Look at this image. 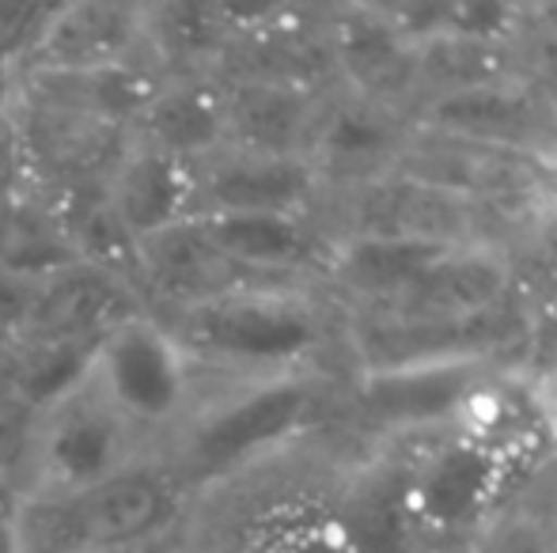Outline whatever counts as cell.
<instances>
[{
    "instance_id": "1",
    "label": "cell",
    "mask_w": 557,
    "mask_h": 553,
    "mask_svg": "<svg viewBox=\"0 0 557 553\" xmlns=\"http://www.w3.org/2000/svg\"><path fill=\"white\" fill-rule=\"evenodd\" d=\"M163 318L201 376L227 384L323 372V356L342 341L345 318L315 285H235Z\"/></svg>"
},
{
    "instance_id": "2",
    "label": "cell",
    "mask_w": 557,
    "mask_h": 553,
    "mask_svg": "<svg viewBox=\"0 0 557 553\" xmlns=\"http://www.w3.org/2000/svg\"><path fill=\"white\" fill-rule=\"evenodd\" d=\"M186 481L168 455L125 470L122 478L81 497H15L8 519L12 553L148 550L183 519Z\"/></svg>"
},
{
    "instance_id": "3",
    "label": "cell",
    "mask_w": 557,
    "mask_h": 553,
    "mask_svg": "<svg viewBox=\"0 0 557 553\" xmlns=\"http://www.w3.org/2000/svg\"><path fill=\"white\" fill-rule=\"evenodd\" d=\"M331 394L326 372H293V376L227 384L221 399H206L198 414L175 436L171 470L194 486L258 466L296 443L323 410Z\"/></svg>"
},
{
    "instance_id": "4",
    "label": "cell",
    "mask_w": 557,
    "mask_h": 553,
    "mask_svg": "<svg viewBox=\"0 0 557 553\" xmlns=\"http://www.w3.org/2000/svg\"><path fill=\"white\" fill-rule=\"evenodd\" d=\"M148 458H156V443H148L81 372L30 410L15 497H81Z\"/></svg>"
},
{
    "instance_id": "5",
    "label": "cell",
    "mask_w": 557,
    "mask_h": 553,
    "mask_svg": "<svg viewBox=\"0 0 557 553\" xmlns=\"http://www.w3.org/2000/svg\"><path fill=\"white\" fill-rule=\"evenodd\" d=\"M84 376L148 443L175 440L206 402V376L148 307L107 326L88 349Z\"/></svg>"
},
{
    "instance_id": "6",
    "label": "cell",
    "mask_w": 557,
    "mask_h": 553,
    "mask_svg": "<svg viewBox=\"0 0 557 553\" xmlns=\"http://www.w3.org/2000/svg\"><path fill=\"white\" fill-rule=\"evenodd\" d=\"M410 443L413 455L398 463L421 539H467L490 531L500 519V504L523 458L462 428H447Z\"/></svg>"
},
{
    "instance_id": "7",
    "label": "cell",
    "mask_w": 557,
    "mask_h": 553,
    "mask_svg": "<svg viewBox=\"0 0 557 553\" xmlns=\"http://www.w3.org/2000/svg\"><path fill=\"white\" fill-rule=\"evenodd\" d=\"M500 353H455L413 356L349 376V414L383 440H421V436L455 428L493 376L512 368Z\"/></svg>"
},
{
    "instance_id": "8",
    "label": "cell",
    "mask_w": 557,
    "mask_h": 553,
    "mask_svg": "<svg viewBox=\"0 0 557 553\" xmlns=\"http://www.w3.org/2000/svg\"><path fill=\"white\" fill-rule=\"evenodd\" d=\"M114 68H148L145 4L81 0L38 8L12 50L15 76H84Z\"/></svg>"
},
{
    "instance_id": "9",
    "label": "cell",
    "mask_w": 557,
    "mask_h": 553,
    "mask_svg": "<svg viewBox=\"0 0 557 553\" xmlns=\"http://www.w3.org/2000/svg\"><path fill=\"white\" fill-rule=\"evenodd\" d=\"M410 140L398 106L342 88L319 96L304 155L319 171L331 198L395 175Z\"/></svg>"
},
{
    "instance_id": "10",
    "label": "cell",
    "mask_w": 557,
    "mask_h": 553,
    "mask_svg": "<svg viewBox=\"0 0 557 553\" xmlns=\"http://www.w3.org/2000/svg\"><path fill=\"white\" fill-rule=\"evenodd\" d=\"M326 186L308 155L221 148L190 167V216L293 213L319 216Z\"/></svg>"
},
{
    "instance_id": "11",
    "label": "cell",
    "mask_w": 557,
    "mask_h": 553,
    "mask_svg": "<svg viewBox=\"0 0 557 553\" xmlns=\"http://www.w3.org/2000/svg\"><path fill=\"white\" fill-rule=\"evenodd\" d=\"M216 254L258 285H315L331 254V228L323 216L239 213L194 216Z\"/></svg>"
},
{
    "instance_id": "12",
    "label": "cell",
    "mask_w": 557,
    "mask_h": 553,
    "mask_svg": "<svg viewBox=\"0 0 557 553\" xmlns=\"http://www.w3.org/2000/svg\"><path fill=\"white\" fill-rule=\"evenodd\" d=\"M129 285L152 315H171L213 300L235 285H258V280H247L235 266H227L206 239L201 224L186 216L133 247Z\"/></svg>"
},
{
    "instance_id": "13",
    "label": "cell",
    "mask_w": 557,
    "mask_h": 553,
    "mask_svg": "<svg viewBox=\"0 0 557 553\" xmlns=\"http://www.w3.org/2000/svg\"><path fill=\"white\" fill-rule=\"evenodd\" d=\"M224 91V134L227 148L273 155L308 152L311 122H315L319 88H304L273 76L221 73Z\"/></svg>"
},
{
    "instance_id": "14",
    "label": "cell",
    "mask_w": 557,
    "mask_h": 553,
    "mask_svg": "<svg viewBox=\"0 0 557 553\" xmlns=\"http://www.w3.org/2000/svg\"><path fill=\"white\" fill-rule=\"evenodd\" d=\"M103 198L129 243L137 247L140 239L190 216V163L129 134L111 175L103 178Z\"/></svg>"
},
{
    "instance_id": "15",
    "label": "cell",
    "mask_w": 557,
    "mask_h": 553,
    "mask_svg": "<svg viewBox=\"0 0 557 553\" xmlns=\"http://www.w3.org/2000/svg\"><path fill=\"white\" fill-rule=\"evenodd\" d=\"M129 134L183 163H201L227 144L221 76H160Z\"/></svg>"
},
{
    "instance_id": "16",
    "label": "cell",
    "mask_w": 557,
    "mask_h": 553,
    "mask_svg": "<svg viewBox=\"0 0 557 553\" xmlns=\"http://www.w3.org/2000/svg\"><path fill=\"white\" fill-rule=\"evenodd\" d=\"M334 527L345 553H413L425 542L406 501L403 463L383 458L357 474L337 504Z\"/></svg>"
},
{
    "instance_id": "17",
    "label": "cell",
    "mask_w": 557,
    "mask_h": 553,
    "mask_svg": "<svg viewBox=\"0 0 557 553\" xmlns=\"http://www.w3.org/2000/svg\"><path fill=\"white\" fill-rule=\"evenodd\" d=\"M76 262L81 259L69 243L65 221L50 193L35 186L23 198L0 205V269L23 277H53Z\"/></svg>"
},
{
    "instance_id": "18",
    "label": "cell",
    "mask_w": 557,
    "mask_h": 553,
    "mask_svg": "<svg viewBox=\"0 0 557 553\" xmlns=\"http://www.w3.org/2000/svg\"><path fill=\"white\" fill-rule=\"evenodd\" d=\"M46 277H23L0 269V345H20L30 334Z\"/></svg>"
},
{
    "instance_id": "19",
    "label": "cell",
    "mask_w": 557,
    "mask_h": 553,
    "mask_svg": "<svg viewBox=\"0 0 557 553\" xmlns=\"http://www.w3.org/2000/svg\"><path fill=\"white\" fill-rule=\"evenodd\" d=\"M35 190V171H30V155L23 144L20 122L12 114V103L0 99V205L23 198Z\"/></svg>"
},
{
    "instance_id": "20",
    "label": "cell",
    "mask_w": 557,
    "mask_h": 553,
    "mask_svg": "<svg viewBox=\"0 0 557 553\" xmlns=\"http://www.w3.org/2000/svg\"><path fill=\"white\" fill-rule=\"evenodd\" d=\"M528 406L546 458H557V353L546 356L539 368H528Z\"/></svg>"
},
{
    "instance_id": "21",
    "label": "cell",
    "mask_w": 557,
    "mask_h": 553,
    "mask_svg": "<svg viewBox=\"0 0 557 553\" xmlns=\"http://www.w3.org/2000/svg\"><path fill=\"white\" fill-rule=\"evenodd\" d=\"M485 553H554L550 524L528 516H508L485 531Z\"/></svg>"
},
{
    "instance_id": "22",
    "label": "cell",
    "mask_w": 557,
    "mask_h": 553,
    "mask_svg": "<svg viewBox=\"0 0 557 553\" xmlns=\"http://www.w3.org/2000/svg\"><path fill=\"white\" fill-rule=\"evenodd\" d=\"M84 553H148V550H84Z\"/></svg>"
},
{
    "instance_id": "23",
    "label": "cell",
    "mask_w": 557,
    "mask_h": 553,
    "mask_svg": "<svg viewBox=\"0 0 557 553\" xmlns=\"http://www.w3.org/2000/svg\"><path fill=\"white\" fill-rule=\"evenodd\" d=\"M8 349H12V345H0V372H4V361H8Z\"/></svg>"
},
{
    "instance_id": "24",
    "label": "cell",
    "mask_w": 557,
    "mask_h": 553,
    "mask_svg": "<svg viewBox=\"0 0 557 553\" xmlns=\"http://www.w3.org/2000/svg\"><path fill=\"white\" fill-rule=\"evenodd\" d=\"M550 535H554V553H557V519L550 524Z\"/></svg>"
}]
</instances>
